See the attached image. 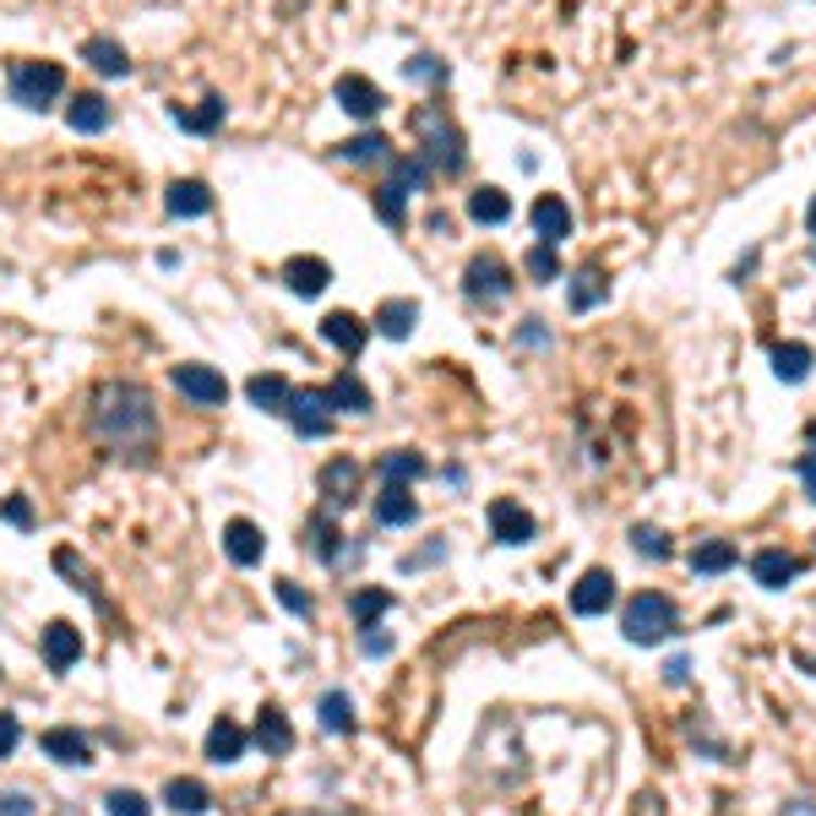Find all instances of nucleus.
<instances>
[{
    "label": "nucleus",
    "mask_w": 816,
    "mask_h": 816,
    "mask_svg": "<svg viewBox=\"0 0 816 816\" xmlns=\"http://www.w3.org/2000/svg\"><path fill=\"white\" fill-rule=\"evenodd\" d=\"M88 431H93L115 458L148 463L153 447H158V408H153V392H148L142 381H104V386H93Z\"/></svg>",
    "instance_id": "obj_1"
},
{
    "label": "nucleus",
    "mask_w": 816,
    "mask_h": 816,
    "mask_svg": "<svg viewBox=\"0 0 816 816\" xmlns=\"http://www.w3.org/2000/svg\"><path fill=\"white\" fill-rule=\"evenodd\" d=\"M621 632H626V642H637V648H653V642H664V637H675L680 632V610H675V599L670 594H637L626 610H621Z\"/></svg>",
    "instance_id": "obj_2"
},
{
    "label": "nucleus",
    "mask_w": 816,
    "mask_h": 816,
    "mask_svg": "<svg viewBox=\"0 0 816 816\" xmlns=\"http://www.w3.org/2000/svg\"><path fill=\"white\" fill-rule=\"evenodd\" d=\"M415 131L425 137V169H442V175H458L463 169V131L452 126V115L442 104H420L415 110Z\"/></svg>",
    "instance_id": "obj_3"
},
{
    "label": "nucleus",
    "mask_w": 816,
    "mask_h": 816,
    "mask_svg": "<svg viewBox=\"0 0 816 816\" xmlns=\"http://www.w3.org/2000/svg\"><path fill=\"white\" fill-rule=\"evenodd\" d=\"M7 88H12V104L44 110V104H55L66 93V72L55 61H17L12 77H7Z\"/></svg>",
    "instance_id": "obj_4"
},
{
    "label": "nucleus",
    "mask_w": 816,
    "mask_h": 816,
    "mask_svg": "<svg viewBox=\"0 0 816 816\" xmlns=\"http://www.w3.org/2000/svg\"><path fill=\"white\" fill-rule=\"evenodd\" d=\"M289 420H294V431H299L305 442L327 436V431H332V403H327V386H305V392H294Z\"/></svg>",
    "instance_id": "obj_5"
},
{
    "label": "nucleus",
    "mask_w": 816,
    "mask_h": 816,
    "mask_svg": "<svg viewBox=\"0 0 816 816\" xmlns=\"http://www.w3.org/2000/svg\"><path fill=\"white\" fill-rule=\"evenodd\" d=\"M463 289H469V299L496 305V299H507V294H512V272H507V262H496V256H474V262H469Z\"/></svg>",
    "instance_id": "obj_6"
},
{
    "label": "nucleus",
    "mask_w": 816,
    "mask_h": 816,
    "mask_svg": "<svg viewBox=\"0 0 816 816\" xmlns=\"http://www.w3.org/2000/svg\"><path fill=\"white\" fill-rule=\"evenodd\" d=\"M175 386H180L191 403H202V408H218V403L229 397V381H224L213 365H175Z\"/></svg>",
    "instance_id": "obj_7"
},
{
    "label": "nucleus",
    "mask_w": 816,
    "mask_h": 816,
    "mask_svg": "<svg viewBox=\"0 0 816 816\" xmlns=\"http://www.w3.org/2000/svg\"><path fill=\"white\" fill-rule=\"evenodd\" d=\"M316 485H321V501H327V507H354V501H359V463H354V458H332Z\"/></svg>",
    "instance_id": "obj_8"
},
{
    "label": "nucleus",
    "mask_w": 816,
    "mask_h": 816,
    "mask_svg": "<svg viewBox=\"0 0 816 816\" xmlns=\"http://www.w3.org/2000/svg\"><path fill=\"white\" fill-rule=\"evenodd\" d=\"M610 604H615V577H610L604 566L583 572L577 588H572V610H577V615H604Z\"/></svg>",
    "instance_id": "obj_9"
},
{
    "label": "nucleus",
    "mask_w": 816,
    "mask_h": 816,
    "mask_svg": "<svg viewBox=\"0 0 816 816\" xmlns=\"http://www.w3.org/2000/svg\"><path fill=\"white\" fill-rule=\"evenodd\" d=\"M77 659H82V632H77L72 621H50V626H44V664H50L55 675H66Z\"/></svg>",
    "instance_id": "obj_10"
},
{
    "label": "nucleus",
    "mask_w": 816,
    "mask_h": 816,
    "mask_svg": "<svg viewBox=\"0 0 816 816\" xmlns=\"http://www.w3.org/2000/svg\"><path fill=\"white\" fill-rule=\"evenodd\" d=\"M528 224H534V234H539L545 245H561V240L572 234V207H566L561 196H539V202L528 207Z\"/></svg>",
    "instance_id": "obj_11"
},
{
    "label": "nucleus",
    "mask_w": 816,
    "mask_h": 816,
    "mask_svg": "<svg viewBox=\"0 0 816 816\" xmlns=\"http://www.w3.org/2000/svg\"><path fill=\"white\" fill-rule=\"evenodd\" d=\"M224 550H229L234 566H256V561L267 556V534H262L251 518H234V523L224 528Z\"/></svg>",
    "instance_id": "obj_12"
},
{
    "label": "nucleus",
    "mask_w": 816,
    "mask_h": 816,
    "mask_svg": "<svg viewBox=\"0 0 816 816\" xmlns=\"http://www.w3.org/2000/svg\"><path fill=\"white\" fill-rule=\"evenodd\" d=\"M337 104L354 115V120H375L381 115V88L370 82V77H337Z\"/></svg>",
    "instance_id": "obj_13"
},
{
    "label": "nucleus",
    "mask_w": 816,
    "mask_h": 816,
    "mask_svg": "<svg viewBox=\"0 0 816 816\" xmlns=\"http://www.w3.org/2000/svg\"><path fill=\"white\" fill-rule=\"evenodd\" d=\"M490 534L501 539V545H528L534 539V518L518 507V501H490Z\"/></svg>",
    "instance_id": "obj_14"
},
{
    "label": "nucleus",
    "mask_w": 816,
    "mask_h": 816,
    "mask_svg": "<svg viewBox=\"0 0 816 816\" xmlns=\"http://www.w3.org/2000/svg\"><path fill=\"white\" fill-rule=\"evenodd\" d=\"M751 577L778 594V588H789L800 577V556H789V550H756L751 556Z\"/></svg>",
    "instance_id": "obj_15"
},
{
    "label": "nucleus",
    "mask_w": 816,
    "mask_h": 816,
    "mask_svg": "<svg viewBox=\"0 0 816 816\" xmlns=\"http://www.w3.org/2000/svg\"><path fill=\"white\" fill-rule=\"evenodd\" d=\"M39 745H44V756H55V762H72V767L93 762V740H88L82 729H72V724H61V729H44V735H39Z\"/></svg>",
    "instance_id": "obj_16"
},
{
    "label": "nucleus",
    "mask_w": 816,
    "mask_h": 816,
    "mask_svg": "<svg viewBox=\"0 0 816 816\" xmlns=\"http://www.w3.org/2000/svg\"><path fill=\"white\" fill-rule=\"evenodd\" d=\"M321 337L332 343V348H343L348 359L365 348V337H370V327L354 316V310H332V316H321Z\"/></svg>",
    "instance_id": "obj_17"
},
{
    "label": "nucleus",
    "mask_w": 816,
    "mask_h": 816,
    "mask_svg": "<svg viewBox=\"0 0 816 816\" xmlns=\"http://www.w3.org/2000/svg\"><path fill=\"white\" fill-rule=\"evenodd\" d=\"M245 397L262 408V415H289L294 386H289L283 375H272V370H267V375H251V381H245Z\"/></svg>",
    "instance_id": "obj_18"
},
{
    "label": "nucleus",
    "mask_w": 816,
    "mask_h": 816,
    "mask_svg": "<svg viewBox=\"0 0 816 816\" xmlns=\"http://www.w3.org/2000/svg\"><path fill=\"white\" fill-rule=\"evenodd\" d=\"M420 518V501L408 496V485H392L386 480V490L375 496V523H386V528H408Z\"/></svg>",
    "instance_id": "obj_19"
},
{
    "label": "nucleus",
    "mask_w": 816,
    "mask_h": 816,
    "mask_svg": "<svg viewBox=\"0 0 816 816\" xmlns=\"http://www.w3.org/2000/svg\"><path fill=\"white\" fill-rule=\"evenodd\" d=\"M283 278H289V289H294V294L316 299V294H327V283H332V267H327L321 256H294V262L283 267Z\"/></svg>",
    "instance_id": "obj_20"
},
{
    "label": "nucleus",
    "mask_w": 816,
    "mask_h": 816,
    "mask_svg": "<svg viewBox=\"0 0 816 816\" xmlns=\"http://www.w3.org/2000/svg\"><path fill=\"white\" fill-rule=\"evenodd\" d=\"M256 745H262V756H289L294 729H289V718H283V707H278V702H267V707H262V718H256Z\"/></svg>",
    "instance_id": "obj_21"
},
{
    "label": "nucleus",
    "mask_w": 816,
    "mask_h": 816,
    "mask_svg": "<svg viewBox=\"0 0 816 816\" xmlns=\"http://www.w3.org/2000/svg\"><path fill=\"white\" fill-rule=\"evenodd\" d=\"M66 120H72V131L99 137V131L110 126V99H104V93H77V99H72V110H66Z\"/></svg>",
    "instance_id": "obj_22"
},
{
    "label": "nucleus",
    "mask_w": 816,
    "mask_h": 816,
    "mask_svg": "<svg viewBox=\"0 0 816 816\" xmlns=\"http://www.w3.org/2000/svg\"><path fill=\"white\" fill-rule=\"evenodd\" d=\"M207 800H213V794H207L202 778H169V783H164V805L180 811V816H202Z\"/></svg>",
    "instance_id": "obj_23"
},
{
    "label": "nucleus",
    "mask_w": 816,
    "mask_h": 816,
    "mask_svg": "<svg viewBox=\"0 0 816 816\" xmlns=\"http://www.w3.org/2000/svg\"><path fill=\"white\" fill-rule=\"evenodd\" d=\"M327 403H332V415H370V392H365L359 375L327 381Z\"/></svg>",
    "instance_id": "obj_24"
},
{
    "label": "nucleus",
    "mask_w": 816,
    "mask_h": 816,
    "mask_svg": "<svg viewBox=\"0 0 816 816\" xmlns=\"http://www.w3.org/2000/svg\"><path fill=\"white\" fill-rule=\"evenodd\" d=\"M415 316H420V305H415V299H386V305L375 310V332H381V337H392V343H403L408 332H415Z\"/></svg>",
    "instance_id": "obj_25"
},
{
    "label": "nucleus",
    "mask_w": 816,
    "mask_h": 816,
    "mask_svg": "<svg viewBox=\"0 0 816 816\" xmlns=\"http://www.w3.org/2000/svg\"><path fill=\"white\" fill-rule=\"evenodd\" d=\"M164 202H169V213H175V218H202V213L213 207V191H207L202 180H175Z\"/></svg>",
    "instance_id": "obj_26"
},
{
    "label": "nucleus",
    "mask_w": 816,
    "mask_h": 816,
    "mask_svg": "<svg viewBox=\"0 0 816 816\" xmlns=\"http://www.w3.org/2000/svg\"><path fill=\"white\" fill-rule=\"evenodd\" d=\"M599 299H610V278H604L599 267H583V272H572L566 305H572V310H594Z\"/></svg>",
    "instance_id": "obj_27"
},
{
    "label": "nucleus",
    "mask_w": 816,
    "mask_h": 816,
    "mask_svg": "<svg viewBox=\"0 0 816 816\" xmlns=\"http://www.w3.org/2000/svg\"><path fill=\"white\" fill-rule=\"evenodd\" d=\"M740 561V550L729 545V539H702L697 550H691V572L697 577H718V572H729Z\"/></svg>",
    "instance_id": "obj_28"
},
{
    "label": "nucleus",
    "mask_w": 816,
    "mask_h": 816,
    "mask_svg": "<svg viewBox=\"0 0 816 816\" xmlns=\"http://www.w3.org/2000/svg\"><path fill=\"white\" fill-rule=\"evenodd\" d=\"M82 61H88L99 77H126V72H131V61H126V50H120L115 39H88V44H82Z\"/></svg>",
    "instance_id": "obj_29"
},
{
    "label": "nucleus",
    "mask_w": 816,
    "mask_h": 816,
    "mask_svg": "<svg viewBox=\"0 0 816 816\" xmlns=\"http://www.w3.org/2000/svg\"><path fill=\"white\" fill-rule=\"evenodd\" d=\"M469 218H474V224H507V218H512V196H507L501 186H480V191L469 196Z\"/></svg>",
    "instance_id": "obj_30"
},
{
    "label": "nucleus",
    "mask_w": 816,
    "mask_h": 816,
    "mask_svg": "<svg viewBox=\"0 0 816 816\" xmlns=\"http://www.w3.org/2000/svg\"><path fill=\"white\" fill-rule=\"evenodd\" d=\"M773 375H778L783 386H800V381L811 375V348H805V343H778V348H773Z\"/></svg>",
    "instance_id": "obj_31"
},
{
    "label": "nucleus",
    "mask_w": 816,
    "mask_h": 816,
    "mask_svg": "<svg viewBox=\"0 0 816 816\" xmlns=\"http://www.w3.org/2000/svg\"><path fill=\"white\" fill-rule=\"evenodd\" d=\"M207 756H213V762H240V756H245V729H240L234 718H218V724L207 729Z\"/></svg>",
    "instance_id": "obj_32"
},
{
    "label": "nucleus",
    "mask_w": 816,
    "mask_h": 816,
    "mask_svg": "<svg viewBox=\"0 0 816 816\" xmlns=\"http://www.w3.org/2000/svg\"><path fill=\"white\" fill-rule=\"evenodd\" d=\"M348 610H354V626H359V632H370V626L392 610V594H386V588H359V594L348 599Z\"/></svg>",
    "instance_id": "obj_33"
},
{
    "label": "nucleus",
    "mask_w": 816,
    "mask_h": 816,
    "mask_svg": "<svg viewBox=\"0 0 816 816\" xmlns=\"http://www.w3.org/2000/svg\"><path fill=\"white\" fill-rule=\"evenodd\" d=\"M337 539H343V528L332 523V512H316L310 528H305V545H310L321 561H337Z\"/></svg>",
    "instance_id": "obj_34"
},
{
    "label": "nucleus",
    "mask_w": 816,
    "mask_h": 816,
    "mask_svg": "<svg viewBox=\"0 0 816 816\" xmlns=\"http://www.w3.org/2000/svg\"><path fill=\"white\" fill-rule=\"evenodd\" d=\"M316 713H321V729H327V735H348V729H354V702H348V691H327Z\"/></svg>",
    "instance_id": "obj_35"
},
{
    "label": "nucleus",
    "mask_w": 816,
    "mask_h": 816,
    "mask_svg": "<svg viewBox=\"0 0 816 816\" xmlns=\"http://www.w3.org/2000/svg\"><path fill=\"white\" fill-rule=\"evenodd\" d=\"M381 474H386L392 485H415V480L425 474V458H420L415 447H403V452H386V458H381Z\"/></svg>",
    "instance_id": "obj_36"
},
{
    "label": "nucleus",
    "mask_w": 816,
    "mask_h": 816,
    "mask_svg": "<svg viewBox=\"0 0 816 816\" xmlns=\"http://www.w3.org/2000/svg\"><path fill=\"white\" fill-rule=\"evenodd\" d=\"M375 213H381V224H392V229H403V218H408V191H403L397 180H386V186H375Z\"/></svg>",
    "instance_id": "obj_37"
},
{
    "label": "nucleus",
    "mask_w": 816,
    "mask_h": 816,
    "mask_svg": "<svg viewBox=\"0 0 816 816\" xmlns=\"http://www.w3.org/2000/svg\"><path fill=\"white\" fill-rule=\"evenodd\" d=\"M343 158H348V164H375V158H386V137H381V131H365V137L343 142Z\"/></svg>",
    "instance_id": "obj_38"
},
{
    "label": "nucleus",
    "mask_w": 816,
    "mask_h": 816,
    "mask_svg": "<svg viewBox=\"0 0 816 816\" xmlns=\"http://www.w3.org/2000/svg\"><path fill=\"white\" fill-rule=\"evenodd\" d=\"M632 545H637V556L670 561V539H664V528H648V523H637V528H632Z\"/></svg>",
    "instance_id": "obj_39"
},
{
    "label": "nucleus",
    "mask_w": 816,
    "mask_h": 816,
    "mask_svg": "<svg viewBox=\"0 0 816 816\" xmlns=\"http://www.w3.org/2000/svg\"><path fill=\"white\" fill-rule=\"evenodd\" d=\"M180 126H186V131H218V126H224V99H202V110H196V115H180Z\"/></svg>",
    "instance_id": "obj_40"
},
{
    "label": "nucleus",
    "mask_w": 816,
    "mask_h": 816,
    "mask_svg": "<svg viewBox=\"0 0 816 816\" xmlns=\"http://www.w3.org/2000/svg\"><path fill=\"white\" fill-rule=\"evenodd\" d=\"M528 272H534V283H556V278H561V262H556V251H550L545 240L528 251Z\"/></svg>",
    "instance_id": "obj_41"
},
{
    "label": "nucleus",
    "mask_w": 816,
    "mask_h": 816,
    "mask_svg": "<svg viewBox=\"0 0 816 816\" xmlns=\"http://www.w3.org/2000/svg\"><path fill=\"white\" fill-rule=\"evenodd\" d=\"M278 599H283V610H294L299 621H310V615H316V599H310V594H305L299 583H289V577L278 583Z\"/></svg>",
    "instance_id": "obj_42"
},
{
    "label": "nucleus",
    "mask_w": 816,
    "mask_h": 816,
    "mask_svg": "<svg viewBox=\"0 0 816 816\" xmlns=\"http://www.w3.org/2000/svg\"><path fill=\"white\" fill-rule=\"evenodd\" d=\"M104 805H110V816H153V811H148V800H142L137 789H110V800H104Z\"/></svg>",
    "instance_id": "obj_43"
},
{
    "label": "nucleus",
    "mask_w": 816,
    "mask_h": 816,
    "mask_svg": "<svg viewBox=\"0 0 816 816\" xmlns=\"http://www.w3.org/2000/svg\"><path fill=\"white\" fill-rule=\"evenodd\" d=\"M392 180H397L403 191H420V186L431 180V169H425L420 158H397V164H392Z\"/></svg>",
    "instance_id": "obj_44"
},
{
    "label": "nucleus",
    "mask_w": 816,
    "mask_h": 816,
    "mask_svg": "<svg viewBox=\"0 0 816 816\" xmlns=\"http://www.w3.org/2000/svg\"><path fill=\"white\" fill-rule=\"evenodd\" d=\"M0 518H7L12 528H34V501L28 496H7L0 501Z\"/></svg>",
    "instance_id": "obj_45"
},
{
    "label": "nucleus",
    "mask_w": 816,
    "mask_h": 816,
    "mask_svg": "<svg viewBox=\"0 0 816 816\" xmlns=\"http://www.w3.org/2000/svg\"><path fill=\"white\" fill-rule=\"evenodd\" d=\"M17 740H23L17 713H0V756H12V751H17Z\"/></svg>",
    "instance_id": "obj_46"
},
{
    "label": "nucleus",
    "mask_w": 816,
    "mask_h": 816,
    "mask_svg": "<svg viewBox=\"0 0 816 816\" xmlns=\"http://www.w3.org/2000/svg\"><path fill=\"white\" fill-rule=\"evenodd\" d=\"M408 72H415L420 82H447V66H442V61H431V55H420V61L408 66Z\"/></svg>",
    "instance_id": "obj_47"
},
{
    "label": "nucleus",
    "mask_w": 816,
    "mask_h": 816,
    "mask_svg": "<svg viewBox=\"0 0 816 816\" xmlns=\"http://www.w3.org/2000/svg\"><path fill=\"white\" fill-rule=\"evenodd\" d=\"M0 816H34V800H28V794H17V789H12V794H0Z\"/></svg>",
    "instance_id": "obj_48"
},
{
    "label": "nucleus",
    "mask_w": 816,
    "mask_h": 816,
    "mask_svg": "<svg viewBox=\"0 0 816 816\" xmlns=\"http://www.w3.org/2000/svg\"><path fill=\"white\" fill-rule=\"evenodd\" d=\"M778 816H816V800H811V794H794V800H783Z\"/></svg>",
    "instance_id": "obj_49"
},
{
    "label": "nucleus",
    "mask_w": 816,
    "mask_h": 816,
    "mask_svg": "<svg viewBox=\"0 0 816 816\" xmlns=\"http://www.w3.org/2000/svg\"><path fill=\"white\" fill-rule=\"evenodd\" d=\"M686 675H691V664H686V659L675 653V659L664 664V680H670V686H686Z\"/></svg>",
    "instance_id": "obj_50"
},
{
    "label": "nucleus",
    "mask_w": 816,
    "mask_h": 816,
    "mask_svg": "<svg viewBox=\"0 0 816 816\" xmlns=\"http://www.w3.org/2000/svg\"><path fill=\"white\" fill-rule=\"evenodd\" d=\"M800 480H805V496L816 501V452H805V458H800Z\"/></svg>",
    "instance_id": "obj_51"
},
{
    "label": "nucleus",
    "mask_w": 816,
    "mask_h": 816,
    "mask_svg": "<svg viewBox=\"0 0 816 816\" xmlns=\"http://www.w3.org/2000/svg\"><path fill=\"white\" fill-rule=\"evenodd\" d=\"M637 816H664V800H659V794H642V800H637Z\"/></svg>",
    "instance_id": "obj_52"
},
{
    "label": "nucleus",
    "mask_w": 816,
    "mask_h": 816,
    "mask_svg": "<svg viewBox=\"0 0 816 816\" xmlns=\"http://www.w3.org/2000/svg\"><path fill=\"white\" fill-rule=\"evenodd\" d=\"M365 648H370V653H386V648H392V637H381V632H365Z\"/></svg>",
    "instance_id": "obj_53"
},
{
    "label": "nucleus",
    "mask_w": 816,
    "mask_h": 816,
    "mask_svg": "<svg viewBox=\"0 0 816 816\" xmlns=\"http://www.w3.org/2000/svg\"><path fill=\"white\" fill-rule=\"evenodd\" d=\"M805 218H811V234H816V202H811V213H805Z\"/></svg>",
    "instance_id": "obj_54"
},
{
    "label": "nucleus",
    "mask_w": 816,
    "mask_h": 816,
    "mask_svg": "<svg viewBox=\"0 0 816 816\" xmlns=\"http://www.w3.org/2000/svg\"><path fill=\"white\" fill-rule=\"evenodd\" d=\"M805 436H811V447H816V420H811V431H805Z\"/></svg>",
    "instance_id": "obj_55"
}]
</instances>
